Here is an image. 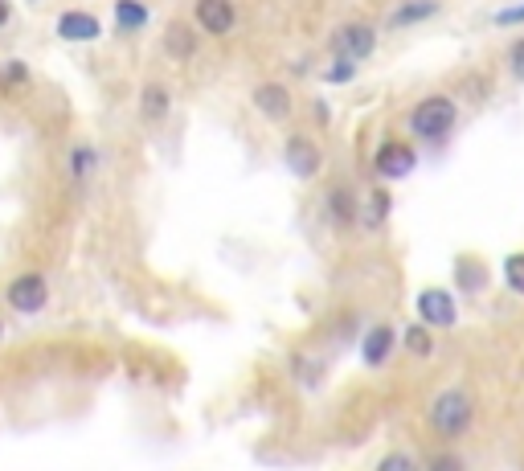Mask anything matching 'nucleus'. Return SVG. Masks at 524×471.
Segmentation results:
<instances>
[{
    "mask_svg": "<svg viewBox=\"0 0 524 471\" xmlns=\"http://www.w3.org/2000/svg\"><path fill=\"white\" fill-rule=\"evenodd\" d=\"M455 123H459V103L451 95H426L406 115V127L418 144H447Z\"/></svg>",
    "mask_w": 524,
    "mask_h": 471,
    "instance_id": "obj_1",
    "label": "nucleus"
},
{
    "mask_svg": "<svg viewBox=\"0 0 524 471\" xmlns=\"http://www.w3.org/2000/svg\"><path fill=\"white\" fill-rule=\"evenodd\" d=\"M475 418V402L467 390H447L430 402V431L443 439H459Z\"/></svg>",
    "mask_w": 524,
    "mask_h": 471,
    "instance_id": "obj_2",
    "label": "nucleus"
},
{
    "mask_svg": "<svg viewBox=\"0 0 524 471\" xmlns=\"http://www.w3.org/2000/svg\"><path fill=\"white\" fill-rule=\"evenodd\" d=\"M283 164H287V173L295 181H316L324 173V148L308 132H295L283 144Z\"/></svg>",
    "mask_w": 524,
    "mask_h": 471,
    "instance_id": "obj_3",
    "label": "nucleus"
},
{
    "mask_svg": "<svg viewBox=\"0 0 524 471\" xmlns=\"http://www.w3.org/2000/svg\"><path fill=\"white\" fill-rule=\"evenodd\" d=\"M418 168V148L406 140H385L373 152V177L377 181H406Z\"/></svg>",
    "mask_w": 524,
    "mask_h": 471,
    "instance_id": "obj_4",
    "label": "nucleus"
},
{
    "mask_svg": "<svg viewBox=\"0 0 524 471\" xmlns=\"http://www.w3.org/2000/svg\"><path fill=\"white\" fill-rule=\"evenodd\" d=\"M377 46V29L369 21H344L332 29V54L348 62H365Z\"/></svg>",
    "mask_w": 524,
    "mask_h": 471,
    "instance_id": "obj_5",
    "label": "nucleus"
},
{
    "mask_svg": "<svg viewBox=\"0 0 524 471\" xmlns=\"http://www.w3.org/2000/svg\"><path fill=\"white\" fill-rule=\"evenodd\" d=\"M9 308L13 312H21V316H37L41 308L50 304V283H46V275H37V271H25V275H17L13 283H9Z\"/></svg>",
    "mask_w": 524,
    "mask_h": 471,
    "instance_id": "obj_6",
    "label": "nucleus"
},
{
    "mask_svg": "<svg viewBox=\"0 0 524 471\" xmlns=\"http://www.w3.org/2000/svg\"><path fill=\"white\" fill-rule=\"evenodd\" d=\"M193 25L209 37H230L238 29V5L234 0H193Z\"/></svg>",
    "mask_w": 524,
    "mask_h": 471,
    "instance_id": "obj_7",
    "label": "nucleus"
},
{
    "mask_svg": "<svg viewBox=\"0 0 524 471\" xmlns=\"http://www.w3.org/2000/svg\"><path fill=\"white\" fill-rule=\"evenodd\" d=\"M414 308H418V324H426V328H455L459 324V308H455L451 291H443V287H426Z\"/></svg>",
    "mask_w": 524,
    "mask_h": 471,
    "instance_id": "obj_8",
    "label": "nucleus"
},
{
    "mask_svg": "<svg viewBox=\"0 0 524 471\" xmlns=\"http://www.w3.org/2000/svg\"><path fill=\"white\" fill-rule=\"evenodd\" d=\"M250 103L267 123H287L291 111H295V99H291V91L283 87V82H258V87L250 91Z\"/></svg>",
    "mask_w": 524,
    "mask_h": 471,
    "instance_id": "obj_9",
    "label": "nucleus"
},
{
    "mask_svg": "<svg viewBox=\"0 0 524 471\" xmlns=\"http://www.w3.org/2000/svg\"><path fill=\"white\" fill-rule=\"evenodd\" d=\"M54 33L62 41H70V46H91V41L103 37V21L95 13H86V9H66V13H58Z\"/></svg>",
    "mask_w": 524,
    "mask_h": 471,
    "instance_id": "obj_10",
    "label": "nucleus"
},
{
    "mask_svg": "<svg viewBox=\"0 0 524 471\" xmlns=\"http://www.w3.org/2000/svg\"><path fill=\"white\" fill-rule=\"evenodd\" d=\"M160 46H164V54H168L172 62H193V58H197V46H201L197 25H185V21H172V25H164Z\"/></svg>",
    "mask_w": 524,
    "mask_h": 471,
    "instance_id": "obj_11",
    "label": "nucleus"
},
{
    "mask_svg": "<svg viewBox=\"0 0 524 471\" xmlns=\"http://www.w3.org/2000/svg\"><path fill=\"white\" fill-rule=\"evenodd\" d=\"M328 218L340 226V230H353L361 222V201L353 193V185H332L328 189Z\"/></svg>",
    "mask_w": 524,
    "mask_h": 471,
    "instance_id": "obj_12",
    "label": "nucleus"
},
{
    "mask_svg": "<svg viewBox=\"0 0 524 471\" xmlns=\"http://www.w3.org/2000/svg\"><path fill=\"white\" fill-rule=\"evenodd\" d=\"M443 13V0H402L398 9L389 17V29H410V25H422V21H434Z\"/></svg>",
    "mask_w": 524,
    "mask_h": 471,
    "instance_id": "obj_13",
    "label": "nucleus"
},
{
    "mask_svg": "<svg viewBox=\"0 0 524 471\" xmlns=\"http://www.w3.org/2000/svg\"><path fill=\"white\" fill-rule=\"evenodd\" d=\"M172 111V91L164 87V82H144V91H140V115L144 123H164Z\"/></svg>",
    "mask_w": 524,
    "mask_h": 471,
    "instance_id": "obj_14",
    "label": "nucleus"
},
{
    "mask_svg": "<svg viewBox=\"0 0 524 471\" xmlns=\"http://www.w3.org/2000/svg\"><path fill=\"white\" fill-rule=\"evenodd\" d=\"M115 29L119 33H144L152 25V9L144 5V0H115Z\"/></svg>",
    "mask_w": 524,
    "mask_h": 471,
    "instance_id": "obj_15",
    "label": "nucleus"
},
{
    "mask_svg": "<svg viewBox=\"0 0 524 471\" xmlns=\"http://www.w3.org/2000/svg\"><path fill=\"white\" fill-rule=\"evenodd\" d=\"M393 353V328L389 324H377L365 332V345H361V361L365 365H385Z\"/></svg>",
    "mask_w": 524,
    "mask_h": 471,
    "instance_id": "obj_16",
    "label": "nucleus"
},
{
    "mask_svg": "<svg viewBox=\"0 0 524 471\" xmlns=\"http://www.w3.org/2000/svg\"><path fill=\"white\" fill-rule=\"evenodd\" d=\"M70 168H74V181H86L99 168V156H95V148H86V144H78L74 152H70Z\"/></svg>",
    "mask_w": 524,
    "mask_h": 471,
    "instance_id": "obj_17",
    "label": "nucleus"
},
{
    "mask_svg": "<svg viewBox=\"0 0 524 471\" xmlns=\"http://www.w3.org/2000/svg\"><path fill=\"white\" fill-rule=\"evenodd\" d=\"M406 349H410L414 357H430V353H434V336H430L426 324H410V328H406Z\"/></svg>",
    "mask_w": 524,
    "mask_h": 471,
    "instance_id": "obj_18",
    "label": "nucleus"
},
{
    "mask_svg": "<svg viewBox=\"0 0 524 471\" xmlns=\"http://www.w3.org/2000/svg\"><path fill=\"white\" fill-rule=\"evenodd\" d=\"M385 213H389V193H385V189H373V197H369V205H365V213H361V222H365L369 230H377V226L385 222Z\"/></svg>",
    "mask_w": 524,
    "mask_h": 471,
    "instance_id": "obj_19",
    "label": "nucleus"
},
{
    "mask_svg": "<svg viewBox=\"0 0 524 471\" xmlns=\"http://www.w3.org/2000/svg\"><path fill=\"white\" fill-rule=\"evenodd\" d=\"M504 283L516 295H524V250H516V254H508V259H504Z\"/></svg>",
    "mask_w": 524,
    "mask_h": 471,
    "instance_id": "obj_20",
    "label": "nucleus"
},
{
    "mask_svg": "<svg viewBox=\"0 0 524 471\" xmlns=\"http://www.w3.org/2000/svg\"><path fill=\"white\" fill-rule=\"evenodd\" d=\"M21 82H29V66H25V62L13 58V62L0 66V91H17Z\"/></svg>",
    "mask_w": 524,
    "mask_h": 471,
    "instance_id": "obj_21",
    "label": "nucleus"
},
{
    "mask_svg": "<svg viewBox=\"0 0 524 471\" xmlns=\"http://www.w3.org/2000/svg\"><path fill=\"white\" fill-rule=\"evenodd\" d=\"M353 78H357V62H348V58H336V54H332V62H328V70H324V82L340 87V82H353Z\"/></svg>",
    "mask_w": 524,
    "mask_h": 471,
    "instance_id": "obj_22",
    "label": "nucleus"
},
{
    "mask_svg": "<svg viewBox=\"0 0 524 471\" xmlns=\"http://www.w3.org/2000/svg\"><path fill=\"white\" fill-rule=\"evenodd\" d=\"M377 471H422V467H418V459H414L410 451H389V455L377 463Z\"/></svg>",
    "mask_w": 524,
    "mask_h": 471,
    "instance_id": "obj_23",
    "label": "nucleus"
},
{
    "mask_svg": "<svg viewBox=\"0 0 524 471\" xmlns=\"http://www.w3.org/2000/svg\"><path fill=\"white\" fill-rule=\"evenodd\" d=\"M504 62H508L512 82H520V87H524V37H516V41H512L508 54H504Z\"/></svg>",
    "mask_w": 524,
    "mask_h": 471,
    "instance_id": "obj_24",
    "label": "nucleus"
},
{
    "mask_svg": "<svg viewBox=\"0 0 524 471\" xmlns=\"http://www.w3.org/2000/svg\"><path fill=\"white\" fill-rule=\"evenodd\" d=\"M492 25H500V29L524 25V0H520V5H508V9H496V13H492Z\"/></svg>",
    "mask_w": 524,
    "mask_h": 471,
    "instance_id": "obj_25",
    "label": "nucleus"
},
{
    "mask_svg": "<svg viewBox=\"0 0 524 471\" xmlns=\"http://www.w3.org/2000/svg\"><path fill=\"white\" fill-rule=\"evenodd\" d=\"M430 471H463V463H459V455H439L430 463Z\"/></svg>",
    "mask_w": 524,
    "mask_h": 471,
    "instance_id": "obj_26",
    "label": "nucleus"
},
{
    "mask_svg": "<svg viewBox=\"0 0 524 471\" xmlns=\"http://www.w3.org/2000/svg\"><path fill=\"white\" fill-rule=\"evenodd\" d=\"M13 21V0H0V29Z\"/></svg>",
    "mask_w": 524,
    "mask_h": 471,
    "instance_id": "obj_27",
    "label": "nucleus"
},
{
    "mask_svg": "<svg viewBox=\"0 0 524 471\" xmlns=\"http://www.w3.org/2000/svg\"><path fill=\"white\" fill-rule=\"evenodd\" d=\"M0 336H5V324H0Z\"/></svg>",
    "mask_w": 524,
    "mask_h": 471,
    "instance_id": "obj_28",
    "label": "nucleus"
}]
</instances>
